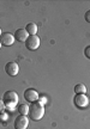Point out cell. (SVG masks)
Masks as SVG:
<instances>
[{
  "label": "cell",
  "instance_id": "6da1fadb",
  "mask_svg": "<svg viewBox=\"0 0 90 129\" xmlns=\"http://www.w3.org/2000/svg\"><path fill=\"white\" fill-rule=\"evenodd\" d=\"M29 117L30 120L33 121H40L44 115V108L43 105H41L40 103L35 102V103H31V105L29 106Z\"/></svg>",
  "mask_w": 90,
  "mask_h": 129
},
{
  "label": "cell",
  "instance_id": "7a4b0ae2",
  "mask_svg": "<svg viewBox=\"0 0 90 129\" xmlns=\"http://www.w3.org/2000/svg\"><path fill=\"white\" fill-rule=\"evenodd\" d=\"M3 102L7 109H13L18 103V94L14 91H6L3 96Z\"/></svg>",
  "mask_w": 90,
  "mask_h": 129
},
{
  "label": "cell",
  "instance_id": "3957f363",
  "mask_svg": "<svg viewBox=\"0 0 90 129\" xmlns=\"http://www.w3.org/2000/svg\"><path fill=\"white\" fill-rule=\"evenodd\" d=\"M40 43H41L40 37H38L37 35H33V36H29L28 38H27V41H25V47L28 48L29 50L34 51L40 47Z\"/></svg>",
  "mask_w": 90,
  "mask_h": 129
},
{
  "label": "cell",
  "instance_id": "277c9868",
  "mask_svg": "<svg viewBox=\"0 0 90 129\" xmlns=\"http://www.w3.org/2000/svg\"><path fill=\"white\" fill-rule=\"evenodd\" d=\"M73 102H75V105H76L77 108L84 109V108H86L88 104H89V98H88L85 94H76Z\"/></svg>",
  "mask_w": 90,
  "mask_h": 129
},
{
  "label": "cell",
  "instance_id": "5b68a950",
  "mask_svg": "<svg viewBox=\"0 0 90 129\" xmlns=\"http://www.w3.org/2000/svg\"><path fill=\"white\" fill-rule=\"evenodd\" d=\"M5 72L11 75V77H16L17 74L19 73V66L17 62H7L6 66H5Z\"/></svg>",
  "mask_w": 90,
  "mask_h": 129
},
{
  "label": "cell",
  "instance_id": "8992f818",
  "mask_svg": "<svg viewBox=\"0 0 90 129\" xmlns=\"http://www.w3.org/2000/svg\"><path fill=\"white\" fill-rule=\"evenodd\" d=\"M38 93L34 88H28L27 91H24V99L28 101L29 103H35L38 101Z\"/></svg>",
  "mask_w": 90,
  "mask_h": 129
},
{
  "label": "cell",
  "instance_id": "52a82bcc",
  "mask_svg": "<svg viewBox=\"0 0 90 129\" xmlns=\"http://www.w3.org/2000/svg\"><path fill=\"white\" fill-rule=\"evenodd\" d=\"M29 125V120L27 116L20 115L14 120V129H27Z\"/></svg>",
  "mask_w": 90,
  "mask_h": 129
},
{
  "label": "cell",
  "instance_id": "ba28073f",
  "mask_svg": "<svg viewBox=\"0 0 90 129\" xmlns=\"http://www.w3.org/2000/svg\"><path fill=\"white\" fill-rule=\"evenodd\" d=\"M0 43H1V46H6V47L12 46L14 43V36L12 34H10V32H4L0 36Z\"/></svg>",
  "mask_w": 90,
  "mask_h": 129
},
{
  "label": "cell",
  "instance_id": "9c48e42d",
  "mask_svg": "<svg viewBox=\"0 0 90 129\" xmlns=\"http://www.w3.org/2000/svg\"><path fill=\"white\" fill-rule=\"evenodd\" d=\"M13 36H14V40H17L18 42H25L27 38L29 37V34L27 32L25 29H17Z\"/></svg>",
  "mask_w": 90,
  "mask_h": 129
},
{
  "label": "cell",
  "instance_id": "30bf717a",
  "mask_svg": "<svg viewBox=\"0 0 90 129\" xmlns=\"http://www.w3.org/2000/svg\"><path fill=\"white\" fill-rule=\"evenodd\" d=\"M27 32L29 34V36H33V35H36L37 34V25L34 23H29L27 24V28H25Z\"/></svg>",
  "mask_w": 90,
  "mask_h": 129
},
{
  "label": "cell",
  "instance_id": "8fae6325",
  "mask_svg": "<svg viewBox=\"0 0 90 129\" xmlns=\"http://www.w3.org/2000/svg\"><path fill=\"white\" fill-rule=\"evenodd\" d=\"M17 111H18L20 115L27 116L29 114V106L27 105V104H19V105L17 106Z\"/></svg>",
  "mask_w": 90,
  "mask_h": 129
},
{
  "label": "cell",
  "instance_id": "7c38bea8",
  "mask_svg": "<svg viewBox=\"0 0 90 129\" xmlns=\"http://www.w3.org/2000/svg\"><path fill=\"white\" fill-rule=\"evenodd\" d=\"M75 92H76V94H85L86 86L84 84H78L75 86Z\"/></svg>",
  "mask_w": 90,
  "mask_h": 129
},
{
  "label": "cell",
  "instance_id": "4fadbf2b",
  "mask_svg": "<svg viewBox=\"0 0 90 129\" xmlns=\"http://www.w3.org/2000/svg\"><path fill=\"white\" fill-rule=\"evenodd\" d=\"M37 103H40L41 105H43V104H46L47 103V98H44V97H38V101H37Z\"/></svg>",
  "mask_w": 90,
  "mask_h": 129
},
{
  "label": "cell",
  "instance_id": "5bb4252c",
  "mask_svg": "<svg viewBox=\"0 0 90 129\" xmlns=\"http://www.w3.org/2000/svg\"><path fill=\"white\" fill-rule=\"evenodd\" d=\"M84 55H85L88 59H90V46L86 47L85 49H84Z\"/></svg>",
  "mask_w": 90,
  "mask_h": 129
},
{
  "label": "cell",
  "instance_id": "9a60e30c",
  "mask_svg": "<svg viewBox=\"0 0 90 129\" xmlns=\"http://www.w3.org/2000/svg\"><path fill=\"white\" fill-rule=\"evenodd\" d=\"M84 19H85V22L86 23H89L90 24V11H88L85 14H84Z\"/></svg>",
  "mask_w": 90,
  "mask_h": 129
},
{
  "label": "cell",
  "instance_id": "2e32d148",
  "mask_svg": "<svg viewBox=\"0 0 90 129\" xmlns=\"http://www.w3.org/2000/svg\"><path fill=\"white\" fill-rule=\"evenodd\" d=\"M4 109H5V104H4V102H3V99H0V114L4 112Z\"/></svg>",
  "mask_w": 90,
  "mask_h": 129
},
{
  "label": "cell",
  "instance_id": "e0dca14e",
  "mask_svg": "<svg viewBox=\"0 0 90 129\" xmlns=\"http://www.w3.org/2000/svg\"><path fill=\"white\" fill-rule=\"evenodd\" d=\"M1 35H3V32H1V29H0V36H1Z\"/></svg>",
  "mask_w": 90,
  "mask_h": 129
},
{
  "label": "cell",
  "instance_id": "ac0fdd59",
  "mask_svg": "<svg viewBox=\"0 0 90 129\" xmlns=\"http://www.w3.org/2000/svg\"><path fill=\"white\" fill-rule=\"evenodd\" d=\"M0 48H1V43H0Z\"/></svg>",
  "mask_w": 90,
  "mask_h": 129
}]
</instances>
